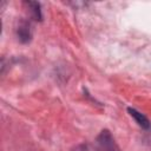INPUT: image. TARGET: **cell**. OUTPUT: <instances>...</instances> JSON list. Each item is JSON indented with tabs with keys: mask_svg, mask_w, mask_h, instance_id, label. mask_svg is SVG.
Returning <instances> with one entry per match:
<instances>
[{
	"mask_svg": "<svg viewBox=\"0 0 151 151\" xmlns=\"http://www.w3.org/2000/svg\"><path fill=\"white\" fill-rule=\"evenodd\" d=\"M18 34H19V38L20 40L22 41H28L29 38H31V29H29V25L28 24H22L19 29H18Z\"/></svg>",
	"mask_w": 151,
	"mask_h": 151,
	"instance_id": "cell-3",
	"label": "cell"
},
{
	"mask_svg": "<svg viewBox=\"0 0 151 151\" xmlns=\"http://www.w3.org/2000/svg\"><path fill=\"white\" fill-rule=\"evenodd\" d=\"M98 143L103 151H120L118 145L116 144L114 139L112 138L111 133L107 130H103L98 136Z\"/></svg>",
	"mask_w": 151,
	"mask_h": 151,
	"instance_id": "cell-1",
	"label": "cell"
},
{
	"mask_svg": "<svg viewBox=\"0 0 151 151\" xmlns=\"http://www.w3.org/2000/svg\"><path fill=\"white\" fill-rule=\"evenodd\" d=\"M72 151H98V150L91 144H80L77 145Z\"/></svg>",
	"mask_w": 151,
	"mask_h": 151,
	"instance_id": "cell-4",
	"label": "cell"
},
{
	"mask_svg": "<svg viewBox=\"0 0 151 151\" xmlns=\"http://www.w3.org/2000/svg\"><path fill=\"white\" fill-rule=\"evenodd\" d=\"M127 111L130 112V116L137 122V124H138L140 127H143V129H149V127L151 126L149 119H147L143 113L138 112L137 110H134V109H132V107H129Z\"/></svg>",
	"mask_w": 151,
	"mask_h": 151,
	"instance_id": "cell-2",
	"label": "cell"
}]
</instances>
